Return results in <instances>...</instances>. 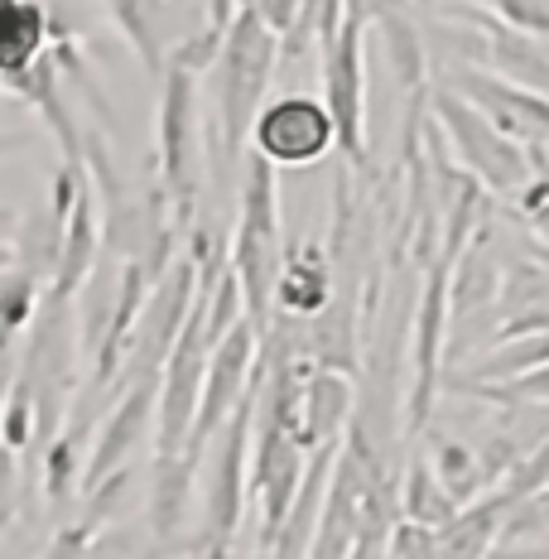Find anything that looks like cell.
Returning <instances> with one entry per match:
<instances>
[{
	"mask_svg": "<svg viewBox=\"0 0 549 559\" xmlns=\"http://www.w3.org/2000/svg\"><path fill=\"white\" fill-rule=\"evenodd\" d=\"M463 511L458 497L443 487V477L434 473V463L425 459H410L405 468V483H401V516L410 526H425V531H443L453 516Z\"/></svg>",
	"mask_w": 549,
	"mask_h": 559,
	"instance_id": "obj_18",
	"label": "cell"
},
{
	"mask_svg": "<svg viewBox=\"0 0 549 559\" xmlns=\"http://www.w3.org/2000/svg\"><path fill=\"white\" fill-rule=\"evenodd\" d=\"M251 150L265 155L275 169H309L343 150L333 107L309 92H279L261 107L251 126Z\"/></svg>",
	"mask_w": 549,
	"mask_h": 559,
	"instance_id": "obj_5",
	"label": "cell"
},
{
	"mask_svg": "<svg viewBox=\"0 0 549 559\" xmlns=\"http://www.w3.org/2000/svg\"><path fill=\"white\" fill-rule=\"evenodd\" d=\"M492 10L506 20V25L535 34V39L549 34V0H492Z\"/></svg>",
	"mask_w": 549,
	"mask_h": 559,
	"instance_id": "obj_28",
	"label": "cell"
},
{
	"mask_svg": "<svg viewBox=\"0 0 549 559\" xmlns=\"http://www.w3.org/2000/svg\"><path fill=\"white\" fill-rule=\"evenodd\" d=\"M549 531V492L540 497H530V502H521L516 511H511V521H506V535H525V531Z\"/></svg>",
	"mask_w": 549,
	"mask_h": 559,
	"instance_id": "obj_31",
	"label": "cell"
},
{
	"mask_svg": "<svg viewBox=\"0 0 549 559\" xmlns=\"http://www.w3.org/2000/svg\"><path fill=\"white\" fill-rule=\"evenodd\" d=\"M453 319V261H434L419 285L415 305V333H410V395H405V429L419 435L434 415V395L443 386V333Z\"/></svg>",
	"mask_w": 549,
	"mask_h": 559,
	"instance_id": "obj_7",
	"label": "cell"
},
{
	"mask_svg": "<svg viewBox=\"0 0 549 559\" xmlns=\"http://www.w3.org/2000/svg\"><path fill=\"white\" fill-rule=\"evenodd\" d=\"M540 367H549V333H525L511 337V343H497L482 362L467 371V381H453V386H501V381L530 377Z\"/></svg>",
	"mask_w": 549,
	"mask_h": 559,
	"instance_id": "obj_20",
	"label": "cell"
},
{
	"mask_svg": "<svg viewBox=\"0 0 549 559\" xmlns=\"http://www.w3.org/2000/svg\"><path fill=\"white\" fill-rule=\"evenodd\" d=\"M303 5H309V0H255V10H261V15L271 20V29L279 34V39H285V34L299 25Z\"/></svg>",
	"mask_w": 549,
	"mask_h": 559,
	"instance_id": "obj_32",
	"label": "cell"
},
{
	"mask_svg": "<svg viewBox=\"0 0 549 559\" xmlns=\"http://www.w3.org/2000/svg\"><path fill=\"white\" fill-rule=\"evenodd\" d=\"M227 29H231V25H227ZM227 29L203 25L198 34H189V39L169 44V68H183V73H193V78H198V73H213L222 49H227Z\"/></svg>",
	"mask_w": 549,
	"mask_h": 559,
	"instance_id": "obj_25",
	"label": "cell"
},
{
	"mask_svg": "<svg viewBox=\"0 0 549 559\" xmlns=\"http://www.w3.org/2000/svg\"><path fill=\"white\" fill-rule=\"evenodd\" d=\"M367 25L371 15L347 0L343 29L323 44V102L333 107L343 155L361 169L367 165Z\"/></svg>",
	"mask_w": 549,
	"mask_h": 559,
	"instance_id": "obj_6",
	"label": "cell"
},
{
	"mask_svg": "<svg viewBox=\"0 0 549 559\" xmlns=\"http://www.w3.org/2000/svg\"><path fill=\"white\" fill-rule=\"evenodd\" d=\"M449 87L463 92L473 107H482L511 140H521L525 150L549 145V92L511 83L501 73H482V68H453Z\"/></svg>",
	"mask_w": 549,
	"mask_h": 559,
	"instance_id": "obj_10",
	"label": "cell"
},
{
	"mask_svg": "<svg viewBox=\"0 0 549 559\" xmlns=\"http://www.w3.org/2000/svg\"><path fill=\"white\" fill-rule=\"evenodd\" d=\"M207 362H213V337L203 329V299H198L189 329L174 343L165 377H159V429H155V453H179L189 444L198 411H203V386H207Z\"/></svg>",
	"mask_w": 549,
	"mask_h": 559,
	"instance_id": "obj_8",
	"label": "cell"
},
{
	"mask_svg": "<svg viewBox=\"0 0 549 559\" xmlns=\"http://www.w3.org/2000/svg\"><path fill=\"white\" fill-rule=\"evenodd\" d=\"M429 102H434V121L443 140L453 145V155H458V165L473 174L477 183H482L487 193H501V198H521L525 183L540 174L535 165V155L521 145V140H511L501 126L487 116L482 107H473V102L463 97V92L453 87H439L429 92Z\"/></svg>",
	"mask_w": 549,
	"mask_h": 559,
	"instance_id": "obj_2",
	"label": "cell"
},
{
	"mask_svg": "<svg viewBox=\"0 0 549 559\" xmlns=\"http://www.w3.org/2000/svg\"><path fill=\"white\" fill-rule=\"evenodd\" d=\"M44 295H49L44 275L34 271V265H25V261H15V255H10V261H5V280H0V305H5V333L10 337H20L34 319H39Z\"/></svg>",
	"mask_w": 549,
	"mask_h": 559,
	"instance_id": "obj_22",
	"label": "cell"
},
{
	"mask_svg": "<svg viewBox=\"0 0 549 559\" xmlns=\"http://www.w3.org/2000/svg\"><path fill=\"white\" fill-rule=\"evenodd\" d=\"M97 198H102V189L87 179L83 198H77V207L68 213V223H63V255H58V271H53V285H49L53 299L83 295V285L92 280V271H97V255H102V213H97Z\"/></svg>",
	"mask_w": 549,
	"mask_h": 559,
	"instance_id": "obj_12",
	"label": "cell"
},
{
	"mask_svg": "<svg viewBox=\"0 0 549 559\" xmlns=\"http://www.w3.org/2000/svg\"><path fill=\"white\" fill-rule=\"evenodd\" d=\"M198 453H155V468H150V526L155 540H179L183 521L193 511V473H198Z\"/></svg>",
	"mask_w": 549,
	"mask_h": 559,
	"instance_id": "obj_13",
	"label": "cell"
},
{
	"mask_svg": "<svg viewBox=\"0 0 549 559\" xmlns=\"http://www.w3.org/2000/svg\"><path fill=\"white\" fill-rule=\"evenodd\" d=\"M217 111L207 126V150L217 155V169L227 159H237L251 140V126L261 107L271 97V78L279 73V34L271 29V20L255 10V0L237 10L227 29V49L217 58Z\"/></svg>",
	"mask_w": 549,
	"mask_h": 559,
	"instance_id": "obj_1",
	"label": "cell"
},
{
	"mask_svg": "<svg viewBox=\"0 0 549 559\" xmlns=\"http://www.w3.org/2000/svg\"><path fill=\"white\" fill-rule=\"evenodd\" d=\"M203 116H198L193 73L169 68L159 83V116H155V169L159 189L169 193L179 227H193V193H198V159H203Z\"/></svg>",
	"mask_w": 549,
	"mask_h": 559,
	"instance_id": "obj_3",
	"label": "cell"
},
{
	"mask_svg": "<svg viewBox=\"0 0 549 559\" xmlns=\"http://www.w3.org/2000/svg\"><path fill=\"white\" fill-rule=\"evenodd\" d=\"M453 391L482 395V401H497V405H549V367L516 381H501V386H453Z\"/></svg>",
	"mask_w": 549,
	"mask_h": 559,
	"instance_id": "obj_27",
	"label": "cell"
},
{
	"mask_svg": "<svg viewBox=\"0 0 549 559\" xmlns=\"http://www.w3.org/2000/svg\"><path fill=\"white\" fill-rule=\"evenodd\" d=\"M63 68H58L53 53H39L25 73H10L5 87L15 92V97H25L34 111L49 121V131L58 140V150H63V159H73V165H87V140L77 135V121L73 111H68V97H63Z\"/></svg>",
	"mask_w": 549,
	"mask_h": 559,
	"instance_id": "obj_11",
	"label": "cell"
},
{
	"mask_svg": "<svg viewBox=\"0 0 549 559\" xmlns=\"http://www.w3.org/2000/svg\"><path fill=\"white\" fill-rule=\"evenodd\" d=\"M497 487H506L516 502H530V497L549 492V439H545V444H535V449H525L516 459V468L501 477Z\"/></svg>",
	"mask_w": 549,
	"mask_h": 559,
	"instance_id": "obj_26",
	"label": "cell"
},
{
	"mask_svg": "<svg viewBox=\"0 0 549 559\" xmlns=\"http://www.w3.org/2000/svg\"><path fill=\"white\" fill-rule=\"evenodd\" d=\"M525 227L535 231V241H545V247H549V203L535 207V213H525Z\"/></svg>",
	"mask_w": 549,
	"mask_h": 559,
	"instance_id": "obj_33",
	"label": "cell"
},
{
	"mask_svg": "<svg viewBox=\"0 0 549 559\" xmlns=\"http://www.w3.org/2000/svg\"><path fill=\"white\" fill-rule=\"evenodd\" d=\"M377 29L385 39V58H391L401 87L425 92V39H419V29L410 25V15H405V10H385L377 20Z\"/></svg>",
	"mask_w": 549,
	"mask_h": 559,
	"instance_id": "obj_21",
	"label": "cell"
},
{
	"mask_svg": "<svg viewBox=\"0 0 549 559\" xmlns=\"http://www.w3.org/2000/svg\"><path fill=\"white\" fill-rule=\"evenodd\" d=\"M535 261H540L545 271H549V247H545V241H540V247H535Z\"/></svg>",
	"mask_w": 549,
	"mask_h": 559,
	"instance_id": "obj_34",
	"label": "cell"
},
{
	"mask_svg": "<svg viewBox=\"0 0 549 559\" xmlns=\"http://www.w3.org/2000/svg\"><path fill=\"white\" fill-rule=\"evenodd\" d=\"M463 5H492V0H463Z\"/></svg>",
	"mask_w": 549,
	"mask_h": 559,
	"instance_id": "obj_35",
	"label": "cell"
},
{
	"mask_svg": "<svg viewBox=\"0 0 549 559\" xmlns=\"http://www.w3.org/2000/svg\"><path fill=\"white\" fill-rule=\"evenodd\" d=\"M255 411H261V386L251 391V401L241 405V411L231 415V425L213 439L217 459H213V473H207V511H203V540H198V555L203 559H231V540H237L241 511H247V492H251Z\"/></svg>",
	"mask_w": 549,
	"mask_h": 559,
	"instance_id": "obj_4",
	"label": "cell"
},
{
	"mask_svg": "<svg viewBox=\"0 0 549 559\" xmlns=\"http://www.w3.org/2000/svg\"><path fill=\"white\" fill-rule=\"evenodd\" d=\"M159 429V377H135L126 381V391L116 395V405L107 419L97 425V439L87 449V477H83V497L92 487H102L111 473H121L131 463V453L145 444Z\"/></svg>",
	"mask_w": 549,
	"mask_h": 559,
	"instance_id": "obj_9",
	"label": "cell"
},
{
	"mask_svg": "<svg viewBox=\"0 0 549 559\" xmlns=\"http://www.w3.org/2000/svg\"><path fill=\"white\" fill-rule=\"evenodd\" d=\"M353 415V377L333 367H313L309 386H303V449L337 444Z\"/></svg>",
	"mask_w": 549,
	"mask_h": 559,
	"instance_id": "obj_16",
	"label": "cell"
},
{
	"mask_svg": "<svg viewBox=\"0 0 549 559\" xmlns=\"http://www.w3.org/2000/svg\"><path fill=\"white\" fill-rule=\"evenodd\" d=\"M53 15L44 0H5V78L25 73L39 53H49Z\"/></svg>",
	"mask_w": 549,
	"mask_h": 559,
	"instance_id": "obj_19",
	"label": "cell"
},
{
	"mask_svg": "<svg viewBox=\"0 0 549 559\" xmlns=\"http://www.w3.org/2000/svg\"><path fill=\"white\" fill-rule=\"evenodd\" d=\"M521 502L506 492V487H492V497H482V502H467L458 516L449 521L443 531H434V555L439 559H482L492 550L497 531L511 521V511Z\"/></svg>",
	"mask_w": 549,
	"mask_h": 559,
	"instance_id": "obj_14",
	"label": "cell"
},
{
	"mask_svg": "<svg viewBox=\"0 0 549 559\" xmlns=\"http://www.w3.org/2000/svg\"><path fill=\"white\" fill-rule=\"evenodd\" d=\"M434 473L443 477V487H449L463 507L477 502V492H487V487H492L482 453H473L467 444H458V439H439V444H434Z\"/></svg>",
	"mask_w": 549,
	"mask_h": 559,
	"instance_id": "obj_23",
	"label": "cell"
},
{
	"mask_svg": "<svg viewBox=\"0 0 549 559\" xmlns=\"http://www.w3.org/2000/svg\"><path fill=\"white\" fill-rule=\"evenodd\" d=\"M97 526H102V521H92V516H83L77 526H63V531L53 535V545H49V555H44V559H87L92 555V540L102 535Z\"/></svg>",
	"mask_w": 549,
	"mask_h": 559,
	"instance_id": "obj_29",
	"label": "cell"
},
{
	"mask_svg": "<svg viewBox=\"0 0 549 559\" xmlns=\"http://www.w3.org/2000/svg\"><path fill=\"white\" fill-rule=\"evenodd\" d=\"M111 25L121 29V39L131 44V53L140 58L155 83H165L169 73V44H165V0H107Z\"/></svg>",
	"mask_w": 549,
	"mask_h": 559,
	"instance_id": "obj_17",
	"label": "cell"
},
{
	"mask_svg": "<svg viewBox=\"0 0 549 559\" xmlns=\"http://www.w3.org/2000/svg\"><path fill=\"white\" fill-rule=\"evenodd\" d=\"M458 261H463V271H458V280H453V313L467 319V313H477L482 305H497L506 271H497V261H487V255L473 251V247H467Z\"/></svg>",
	"mask_w": 549,
	"mask_h": 559,
	"instance_id": "obj_24",
	"label": "cell"
},
{
	"mask_svg": "<svg viewBox=\"0 0 549 559\" xmlns=\"http://www.w3.org/2000/svg\"><path fill=\"white\" fill-rule=\"evenodd\" d=\"M333 251L323 247H299L285 255V271H279V289L275 305L279 313H299V319H313L333 305Z\"/></svg>",
	"mask_w": 549,
	"mask_h": 559,
	"instance_id": "obj_15",
	"label": "cell"
},
{
	"mask_svg": "<svg viewBox=\"0 0 549 559\" xmlns=\"http://www.w3.org/2000/svg\"><path fill=\"white\" fill-rule=\"evenodd\" d=\"M155 550H140V535L131 531H102L92 540V555L87 559H150Z\"/></svg>",
	"mask_w": 549,
	"mask_h": 559,
	"instance_id": "obj_30",
	"label": "cell"
}]
</instances>
